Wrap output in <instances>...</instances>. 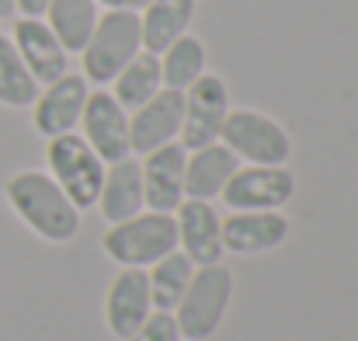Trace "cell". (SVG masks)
Segmentation results:
<instances>
[{
	"label": "cell",
	"mask_w": 358,
	"mask_h": 341,
	"mask_svg": "<svg viewBox=\"0 0 358 341\" xmlns=\"http://www.w3.org/2000/svg\"><path fill=\"white\" fill-rule=\"evenodd\" d=\"M45 160H49V171H52L49 178L66 192V199L77 209L98 206V195H101V185H105V160L87 146L84 136H77V132L52 136Z\"/></svg>",
	"instance_id": "cell-5"
},
{
	"label": "cell",
	"mask_w": 358,
	"mask_h": 341,
	"mask_svg": "<svg viewBox=\"0 0 358 341\" xmlns=\"http://www.w3.org/2000/svg\"><path fill=\"white\" fill-rule=\"evenodd\" d=\"M129 341H181V331L171 310H153Z\"/></svg>",
	"instance_id": "cell-25"
},
{
	"label": "cell",
	"mask_w": 358,
	"mask_h": 341,
	"mask_svg": "<svg viewBox=\"0 0 358 341\" xmlns=\"http://www.w3.org/2000/svg\"><path fill=\"white\" fill-rule=\"evenodd\" d=\"M101 247L122 268H146L178 251V223L171 213H136L101 237Z\"/></svg>",
	"instance_id": "cell-4"
},
{
	"label": "cell",
	"mask_w": 358,
	"mask_h": 341,
	"mask_svg": "<svg viewBox=\"0 0 358 341\" xmlns=\"http://www.w3.org/2000/svg\"><path fill=\"white\" fill-rule=\"evenodd\" d=\"M153 314V300H150V279L143 268H122L108 289L105 300V321L108 331L119 341H129L139 324Z\"/></svg>",
	"instance_id": "cell-14"
},
{
	"label": "cell",
	"mask_w": 358,
	"mask_h": 341,
	"mask_svg": "<svg viewBox=\"0 0 358 341\" xmlns=\"http://www.w3.org/2000/svg\"><path fill=\"white\" fill-rule=\"evenodd\" d=\"M17 7H14V0H0V18H10Z\"/></svg>",
	"instance_id": "cell-28"
},
{
	"label": "cell",
	"mask_w": 358,
	"mask_h": 341,
	"mask_svg": "<svg viewBox=\"0 0 358 341\" xmlns=\"http://www.w3.org/2000/svg\"><path fill=\"white\" fill-rule=\"evenodd\" d=\"M87 81L80 74H63L59 81L45 84V91H38L35 98V112H31V122L35 129L52 139V136H66L80 125V115H84V105H87Z\"/></svg>",
	"instance_id": "cell-10"
},
{
	"label": "cell",
	"mask_w": 358,
	"mask_h": 341,
	"mask_svg": "<svg viewBox=\"0 0 358 341\" xmlns=\"http://www.w3.org/2000/svg\"><path fill=\"white\" fill-rule=\"evenodd\" d=\"M292 195H296V178L285 164L282 167L250 164V167H237V174L227 181L220 199L234 213H250V209H282Z\"/></svg>",
	"instance_id": "cell-8"
},
{
	"label": "cell",
	"mask_w": 358,
	"mask_h": 341,
	"mask_svg": "<svg viewBox=\"0 0 358 341\" xmlns=\"http://www.w3.org/2000/svg\"><path fill=\"white\" fill-rule=\"evenodd\" d=\"M101 216L108 223H122L136 213H143V171L136 160H115L112 167H105V185H101Z\"/></svg>",
	"instance_id": "cell-18"
},
{
	"label": "cell",
	"mask_w": 358,
	"mask_h": 341,
	"mask_svg": "<svg viewBox=\"0 0 358 341\" xmlns=\"http://www.w3.org/2000/svg\"><path fill=\"white\" fill-rule=\"evenodd\" d=\"M220 139L227 150H234L237 160L261 167H282L292 157V139L285 125L254 109H234L220 129Z\"/></svg>",
	"instance_id": "cell-6"
},
{
	"label": "cell",
	"mask_w": 358,
	"mask_h": 341,
	"mask_svg": "<svg viewBox=\"0 0 358 341\" xmlns=\"http://www.w3.org/2000/svg\"><path fill=\"white\" fill-rule=\"evenodd\" d=\"M237 167L240 160L223 143H209V146L192 150V157L185 160V195L199 199V202L220 199L227 181L237 174Z\"/></svg>",
	"instance_id": "cell-17"
},
{
	"label": "cell",
	"mask_w": 358,
	"mask_h": 341,
	"mask_svg": "<svg viewBox=\"0 0 358 341\" xmlns=\"http://www.w3.org/2000/svg\"><path fill=\"white\" fill-rule=\"evenodd\" d=\"M178 244L188 254L192 265H216L223 258V220L216 216V209L209 202L199 199H185L178 209Z\"/></svg>",
	"instance_id": "cell-15"
},
{
	"label": "cell",
	"mask_w": 358,
	"mask_h": 341,
	"mask_svg": "<svg viewBox=\"0 0 358 341\" xmlns=\"http://www.w3.org/2000/svg\"><path fill=\"white\" fill-rule=\"evenodd\" d=\"M206 74V46L195 35H181L160 53V81L167 91H188L199 77Z\"/></svg>",
	"instance_id": "cell-21"
},
{
	"label": "cell",
	"mask_w": 358,
	"mask_h": 341,
	"mask_svg": "<svg viewBox=\"0 0 358 341\" xmlns=\"http://www.w3.org/2000/svg\"><path fill=\"white\" fill-rule=\"evenodd\" d=\"M185 146L181 143H167L153 153H146V160L139 164L143 171V202L153 213H174L185 202Z\"/></svg>",
	"instance_id": "cell-13"
},
{
	"label": "cell",
	"mask_w": 358,
	"mask_h": 341,
	"mask_svg": "<svg viewBox=\"0 0 358 341\" xmlns=\"http://www.w3.org/2000/svg\"><path fill=\"white\" fill-rule=\"evenodd\" d=\"M94 4H105L108 11H143L150 0H94Z\"/></svg>",
	"instance_id": "cell-27"
},
{
	"label": "cell",
	"mask_w": 358,
	"mask_h": 341,
	"mask_svg": "<svg viewBox=\"0 0 358 341\" xmlns=\"http://www.w3.org/2000/svg\"><path fill=\"white\" fill-rule=\"evenodd\" d=\"M14 7H17L24 18H42L45 7H49V0H14Z\"/></svg>",
	"instance_id": "cell-26"
},
{
	"label": "cell",
	"mask_w": 358,
	"mask_h": 341,
	"mask_svg": "<svg viewBox=\"0 0 358 341\" xmlns=\"http://www.w3.org/2000/svg\"><path fill=\"white\" fill-rule=\"evenodd\" d=\"M112 84H115L112 98L119 102L125 112H136V109L146 105L157 91H164V81H160V56H153V53L143 49L136 60H129V67L122 70Z\"/></svg>",
	"instance_id": "cell-22"
},
{
	"label": "cell",
	"mask_w": 358,
	"mask_h": 341,
	"mask_svg": "<svg viewBox=\"0 0 358 341\" xmlns=\"http://www.w3.org/2000/svg\"><path fill=\"white\" fill-rule=\"evenodd\" d=\"M195 275V265L188 261L185 251H171L167 258H160L153 265V272H146L150 279V300H153V310H174L188 289Z\"/></svg>",
	"instance_id": "cell-23"
},
{
	"label": "cell",
	"mask_w": 358,
	"mask_h": 341,
	"mask_svg": "<svg viewBox=\"0 0 358 341\" xmlns=\"http://www.w3.org/2000/svg\"><path fill=\"white\" fill-rule=\"evenodd\" d=\"M223 251L234 254H264L289 237V220L278 209H250L223 220Z\"/></svg>",
	"instance_id": "cell-16"
},
{
	"label": "cell",
	"mask_w": 358,
	"mask_h": 341,
	"mask_svg": "<svg viewBox=\"0 0 358 341\" xmlns=\"http://www.w3.org/2000/svg\"><path fill=\"white\" fill-rule=\"evenodd\" d=\"M45 25L63 42L66 53H80L98 25V4L94 0H49Z\"/></svg>",
	"instance_id": "cell-20"
},
{
	"label": "cell",
	"mask_w": 358,
	"mask_h": 341,
	"mask_svg": "<svg viewBox=\"0 0 358 341\" xmlns=\"http://www.w3.org/2000/svg\"><path fill=\"white\" fill-rule=\"evenodd\" d=\"M80 125H84L87 146H91L105 164L125 160V157L132 153V150H129V112L122 109L108 91L87 95Z\"/></svg>",
	"instance_id": "cell-11"
},
{
	"label": "cell",
	"mask_w": 358,
	"mask_h": 341,
	"mask_svg": "<svg viewBox=\"0 0 358 341\" xmlns=\"http://www.w3.org/2000/svg\"><path fill=\"white\" fill-rule=\"evenodd\" d=\"M143 53V32H139V14L136 11H108L98 18L87 46L80 49L84 56V81L94 84H112L129 60Z\"/></svg>",
	"instance_id": "cell-3"
},
{
	"label": "cell",
	"mask_w": 358,
	"mask_h": 341,
	"mask_svg": "<svg viewBox=\"0 0 358 341\" xmlns=\"http://www.w3.org/2000/svg\"><path fill=\"white\" fill-rule=\"evenodd\" d=\"M21 63L28 67V74L42 84L59 81L63 74H70V53L63 49V42L52 35V28L38 18H21L14 21V35H10Z\"/></svg>",
	"instance_id": "cell-12"
},
{
	"label": "cell",
	"mask_w": 358,
	"mask_h": 341,
	"mask_svg": "<svg viewBox=\"0 0 358 341\" xmlns=\"http://www.w3.org/2000/svg\"><path fill=\"white\" fill-rule=\"evenodd\" d=\"M181 112H185V95L181 91H167V88L157 91L129 118V150L146 157V153L174 143L178 132H181Z\"/></svg>",
	"instance_id": "cell-9"
},
{
	"label": "cell",
	"mask_w": 358,
	"mask_h": 341,
	"mask_svg": "<svg viewBox=\"0 0 358 341\" xmlns=\"http://www.w3.org/2000/svg\"><path fill=\"white\" fill-rule=\"evenodd\" d=\"M230 115V91L223 77L202 74L188 91H185V112H181V146L199 150L209 143H220V129Z\"/></svg>",
	"instance_id": "cell-7"
},
{
	"label": "cell",
	"mask_w": 358,
	"mask_h": 341,
	"mask_svg": "<svg viewBox=\"0 0 358 341\" xmlns=\"http://www.w3.org/2000/svg\"><path fill=\"white\" fill-rule=\"evenodd\" d=\"M3 195L21 223L49 244H66L80 230V209L45 171H17L7 178Z\"/></svg>",
	"instance_id": "cell-1"
},
{
	"label": "cell",
	"mask_w": 358,
	"mask_h": 341,
	"mask_svg": "<svg viewBox=\"0 0 358 341\" xmlns=\"http://www.w3.org/2000/svg\"><path fill=\"white\" fill-rule=\"evenodd\" d=\"M195 18V0H150L139 18L143 49L160 56L171 42H178Z\"/></svg>",
	"instance_id": "cell-19"
},
{
	"label": "cell",
	"mask_w": 358,
	"mask_h": 341,
	"mask_svg": "<svg viewBox=\"0 0 358 341\" xmlns=\"http://www.w3.org/2000/svg\"><path fill=\"white\" fill-rule=\"evenodd\" d=\"M230 296H234V272L227 265H202L195 268L181 303L174 307V321H178V331L185 341H206L213 338L227 317V307H230Z\"/></svg>",
	"instance_id": "cell-2"
},
{
	"label": "cell",
	"mask_w": 358,
	"mask_h": 341,
	"mask_svg": "<svg viewBox=\"0 0 358 341\" xmlns=\"http://www.w3.org/2000/svg\"><path fill=\"white\" fill-rule=\"evenodd\" d=\"M35 98H38V81L21 63L14 42L0 35V105L28 109V105H35Z\"/></svg>",
	"instance_id": "cell-24"
}]
</instances>
